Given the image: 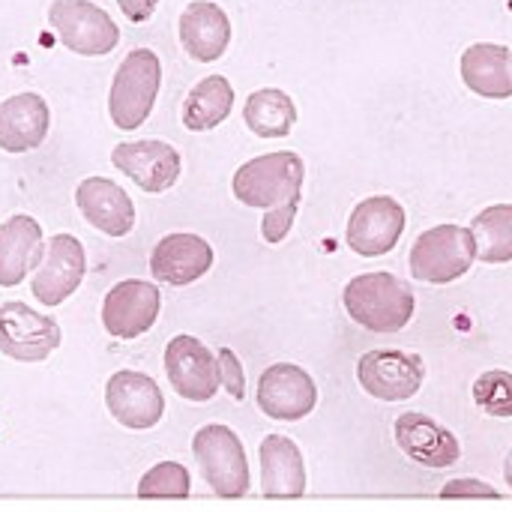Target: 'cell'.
I'll list each match as a JSON object with an SVG mask.
<instances>
[{
  "instance_id": "obj_1",
  "label": "cell",
  "mask_w": 512,
  "mask_h": 512,
  "mask_svg": "<svg viewBox=\"0 0 512 512\" xmlns=\"http://www.w3.org/2000/svg\"><path fill=\"white\" fill-rule=\"evenodd\" d=\"M348 315L372 333H399L414 318V291L393 273H363L345 285Z\"/></svg>"
},
{
  "instance_id": "obj_2",
  "label": "cell",
  "mask_w": 512,
  "mask_h": 512,
  "mask_svg": "<svg viewBox=\"0 0 512 512\" xmlns=\"http://www.w3.org/2000/svg\"><path fill=\"white\" fill-rule=\"evenodd\" d=\"M306 165L297 153L279 150L267 156H255L234 174V195L246 207L258 210H276L291 201H300Z\"/></svg>"
},
{
  "instance_id": "obj_3",
  "label": "cell",
  "mask_w": 512,
  "mask_h": 512,
  "mask_svg": "<svg viewBox=\"0 0 512 512\" xmlns=\"http://www.w3.org/2000/svg\"><path fill=\"white\" fill-rule=\"evenodd\" d=\"M162 84V63L150 48H135L123 57V63L114 72L111 93H108V111L117 129H138L156 102Z\"/></svg>"
},
{
  "instance_id": "obj_4",
  "label": "cell",
  "mask_w": 512,
  "mask_h": 512,
  "mask_svg": "<svg viewBox=\"0 0 512 512\" xmlns=\"http://www.w3.org/2000/svg\"><path fill=\"white\" fill-rule=\"evenodd\" d=\"M477 261V243L471 228L435 225L411 246V276L429 285H450L462 279Z\"/></svg>"
},
{
  "instance_id": "obj_5",
  "label": "cell",
  "mask_w": 512,
  "mask_h": 512,
  "mask_svg": "<svg viewBox=\"0 0 512 512\" xmlns=\"http://www.w3.org/2000/svg\"><path fill=\"white\" fill-rule=\"evenodd\" d=\"M192 453L207 486L219 498H243L249 492V462L234 429L222 423L198 429L192 438Z\"/></svg>"
},
{
  "instance_id": "obj_6",
  "label": "cell",
  "mask_w": 512,
  "mask_h": 512,
  "mask_svg": "<svg viewBox=\"0 0 512 512\" xmlns=\"http://www.w3.org/2000/svg\"><path fill=\"white\" fill-rule=\"evenodd\" d=\"M48 21L60 42L84 57H99L117 48L120 30L114 18L90 0H54Z\"/></svg>"
},
{
  "instance_id": "obj_7",
  "label": "cell",
  "mask_w": 512,
  "mask_h": 512,
  "mask_svg": "<svg viewBox=\"0 0 512 512\" xmlns=\"http://www.w3.org/2000/svg\"><path fill=\"white\" fill-rule=\"evenodd\" d=\"M165 375L177 396L189 402H210L219 393L222 369L219 357L195 339V336H174L165 348Z\"/></svg>"
},
{
  "instance_id": "obj_8",
  "label": "cell",
  "mask_w": 512,
  "mask_h": 512,
  "mask_svg": "<svg viewBox=\"0 0 512 512\" xmlns=\"http://www.w3.org/2000/svg\"><path fill=\"white\" fill-rule=\"evenodd\" d=\"M60 327L54 318L39 315L27 303L0 306V351L18 363H42L60 348Z\"/></svg>"
},
{
  "instance_id": "obj_9",
  "label": "cell",
  "mask_w": 512,
  "mask_h": 512,
  "mask_svg": "<svg viewBox=\"0 0 512 512\" xmlns=\"http://www.w3.org/2000/svg\"><path fill=\"white\" fill-rule=\"evenodd\" d=\"M423 378V360L408 351H369L357 363L360 387L381 402H405L417 396Z\"/></svg>"
},
{
  "instance_id": "obj_10",
  "label": "cell",
  "mask_w": 512,
  "mask_h": 512,
  "mask_svg": "<svg viewBox=\"0 0 512 512\" xmlns=\"http://www.w3.org/2000/svg\"><path fill=\"white\" fill-rule=\"evenodd\" d=\"M405 231V207L390 195H372L360 201L348 219V246L363 258H378L396 249Z\"/></svg>"
},
{
  "instance_id": "obj_11",
  "label": "cell",
  "mask_w": 512,
  "mask_h": 512,
  "mask_svg": "<svg viewBox=\"0 0 512 512\" xmlns=\"http://www.w3.org/2000/svg\"><path fill=\"white\" fill-rule=\"evenodd\" d=\"M315 405H318V387L312 375L294 363H276L258 381V408L270 420L297 423L309 417Z\"/></svg>"
},
{
  "instance_id": "obj_12",
  "label": "cell",
  "mask_w": 512,
  "mask_h": 512,
  "mask_svg": "<svg viewBox=\"0 0 512 512\" xmlns=\"http://www.w3.org/2000/svg\"><path fill=\"white\" fill-rule=\"evenodd\" d=\"M105 405H108V414L132 432L153 429L165 414V396L159 384L150 375L132 372V369L114 372L108 378Z\"/></svg>"
},
{
  "instance_id": "obj_13",
  "label": "cell",
  "mask_w": 512,
  "mask_h": 512,
  "mask_svg": "<svg viewBox=\"0 0 512 512\" xmlns=\"http://www.w3.org/2000/svg\"><path fill=\"white\" fill-rule=\"evenodd\" d=\"M84 270H87V258H84V246L78 243V237L54 234L48 240L42 264L36 267L30 291L42 306H60L66 297L75 294V288L84 279Z\"/></svg>"
},
{
  "instance_id": "obj_14",
  "label": "cell",
  "mask_w": 512,
  "mask_h": 512,
  "mask_svg": "<svg viewBox=\"0 0 512 512\" xmlns=\"http://www.w3.org/2000/svg\"><path fill=\"white\" fill-rule=\"evenodd\" d=\"M162 297L156 285L141 279L117 282L102 303V327L114 339H138L159 318Z\"/></svg>"
},
{
  "instance_id": "obj_15",
  "label": "cell",
  "mask_w": 512,
  "mask_h": 512,
  "mask_svg": "<svg viewBox=\"0 0 512 512\" xmlns=\"http://www.w3.org/2000/svg\"><path fill=\"white\" fill-rule=\"evenodd\" d=\"M111 162L117 171H123L132 183H138L150 195L171 189L180 177V153L156 138L117 144Z\"/></svg>"
},
{
  "instance_id": "obj_16",
  "label": "cell",
  "mask_w": 512,
  "mask_h": 512,
  "mask_svg": "<svg viewBox=\"0 0 512 512\" xmlns=\"http://www.w3.org/2000/svg\"><path fill=\"white\" fill-rule=\"evenodd\" d=\"M393 435L399 450L423 468H450L462 456L456 435L420 411L402 414L393 426Z\"/></svg>"
},
{
  "instance_id": "obj_17",
  "label": "cell",
  "mask_w": 512,
  "mask_h": 512,
  "mask_svg": "<svg viewBox=\"0 0 512 512\" xmlns=\"http://www.w3.org/2000/svg\"><path fill=\"white\" fill-rule=\"evenodd\" d=\"M75 204L81 216L108 237H126L135 225L132 198L108 177H87L75 189Z\"/></svg>"
},
{
  "instance_id": "obj_18",
  "label": "cell",
  "mask_w": 512,
  "mask_h": 512,
  "mask_svg": "<svg viewBox=\"0 0 512 512\" xmlns=\"http://www.w3.org/2000/svg\"><path fill=\"white\" fill-rule=\"evenodd\" d=\"M213 267V249L198 234H168L150 255V273L165 285H192Z\"/></svg>"
},
{
  "instance_id": "obj_19",
  "label": "cell",
  "mask_w": 512,
  "mask_h": 512,
  "mask_svg": "<svg viewBox=\"0 0 512 512\" xmlns=\"http://www.w3.org/2000/svg\"><path fill=\"white\" fill-rule=\"evenodd\" d=\"M180 42L198 63H213L231 42V21L219 3L195 0L180 15Z\"/></svg>"
},
{
  "instance_id": "obj_20",
  "label": "cell",
  "mask_w": 512,
  "mask_h": 512,
  "mask_svg": "<svg viewBox=\"0 0 512 512\" xmlns=\"http://www.w3.org/2000/svg\"><path fill=\"white\" fill-rule=\"evenodd\" d=\"M48 102L39 93H15L0 102V147L6 153L36 150L48 135Z\"/></svg>"
},
{
  "instance_id": "obj_21",
  "label": "cell",
  "mask_w": 512,
  "mask_h": 512,
  "mask_svg": "<svg viewBox=\"0 0 512 512\" xmlns=\"http://www.w3.org/2000/svg\"><path fill=\"white\" fill-rule=\"evenodd\" d=\"M45 258L42 228L30 216H12L0 225V288H15Z\"/></svg>"
},
{
  "instance_id": "obj_22",
  "label": "cell",
  "mask_w": 512,
  "mask_h": 512,
  "mask_svg": "<svg viewBox=\"0 0 512 512\" xmlns=\"http://www.w3.org/2000/svg\"><path fill=\"white\" fill-rule=\"evenodd\" d=\"M261 492L267 498H300L306 492V465L300 447L285 435L261 441Z\"/></svg>"
},
{
  "instance_id": "obj_23",
  "label": "cell",
  "mask_w": 512,
  "mask_h": 512,
  "mask_svg": "<svg viewBox=\"0 0 512 512\" xmlns=\"http://www.w3.org/2000/svg\"><path fill=\"white\" fill-rule=\"evenodd\" d=\"M462 81L486 99L512 96V51L507 45L477 42L462 54Z\"/></svg>"
},
{
  "instance_id": "obj_24",
  "label": "cell",
  "mask_w": 512,
  "mask_h": 512,
  "mask_svg": "<svg viewBox=\"0 0 512 512\" xmlns=\"http://www.w3.org/2000/svg\"><path fill=\"white\" fill-rule=\"evenodd\" d=\"M234 108V87L222 75H207L198 81L183 102V126L192 132L216 129Z\"/></svg>"
},
{
  "instance_id": "obj_25",
  "label": "cell",
  "mask_w": 512,
  "mask_h": 512,
  "mask_svg": "<svg viewBox=\"0 0 512 512\" xmlns=\"http://www.w3.org/2000/svg\"><path fill=\"white\" fill-rule=\"evenodd\" d=\"M243 120L258 138H285L297 123V105L285 90L264 87L246 99Z\"/></svg>"
},
{
  "instance_id": "obj_26",
  "label": "cell",
  "mask_w": 512,
  "mask_h": 512,
  "mask_svg": "<svg viewBox=\"0 0 512 512\" xmlns=\"http://www.w3.org/2000/svg\"><path fill=\"white\" fill-rule=\"evenodd\" d=\"M477 258L486 264L512 261V204H492L471 222Z\"/></svg>"
},
{
  "instance_id": "obj_27",
  "label": "cell",
  "mask_w": 512,
  "mask_h": 512,
  "mask_svg": "<svg viewBox=\"0 0 512 512\" xmlns=\"http://www.w3.org/2000/svg\"><path fill=\"white\" fill-rule=\"evenodd\" d=\"M189 492L192 477L180 462H159L138 483V498H189Z\"/></svg>"
},
{
  "instance_id": "obj_28",
  "label": "cell",
  "mask_w": 512,
  "mask_h": 512,
  "mask_svg": "<svg viewBox=\"0 0 512 512\" xmlns=\"http://www.w3.org/2000/svg\"><path fill=\"white\" fill-rule=\"evenodd\" d=\"M474 402L489 417H512V372H486L474 381Z\"/></svg>"
},
{
  "instance_id": "obj_29",
  "label": "cell",
  "mask_w": 512,
  "mask_h": 512,
  "mask_svg": "<svg viewBox=\"0 0 512 512\" xmlns=\"http://www.w3.org/2000/svg\"><path fill=\"white\" fill-rule=\"evenodd\" d=\"M297 204L300 201H291L285 207H276V210H267L264 222H261V234L267 243H282L294 225V216H297Z\"/></svg>"
},
{
  "instance_id": "obj_30",
  "label": "cell",
  "mask_w": 512,
  "mask_h": 512,
  "mask_svg": "<svg viewBox=\"0 0 512 512\" xmlns=\"http://www.w3.org/2000/svg\"><path fill=\"white\" fill-rule=\"evenodd\" d=\"M219 369H222V384L228 387V393H231L234 399H243V393H246V378H243V369H240L234 351H228V348L219 351Z\"/></svg>"
},
{
  "instance_id": "obj_31",
  "label": "cell",
  "mask_w": 512,
  "mask_h": 512,
  "mask_svg": "<svg viewBox=\"0 0 512 512\" xmlns=\"http://www.w3.org/2000/svg\"><path fill=\"white\" fill-rule=\"evenodd\" d=\"M441 498H501V492L483 480H453L441 489Z\"/></svg>"
},
{
  "instance_id": "obj_32",
  "label": "cell",
  "mask_w": 512,
  "mask_h": 512,
  "mask_svg": "<svg viewBox=\"0 0 512 512\" xmlns=\"http://www.w3.org/2000/svg\"><path fill=\"white\" fill-rule=\"evenodd\" d=\"M156 3L159 0H117V6L123 9V15L129 21H135V24H141V21H147L153 15L156 12Z\"/></svg>"
},
{
  "instance_id": "obj_33",
  "label": "cell",
  "mask_w": 512,
  "mask_h": 512,
  "mask_svg": "<svg viewBox=\"0 0 512 512\" xmlns=\"http://www.w3.org/2000/svg\"><path fill=\"white\" fill-rule=\"evenodd\" d=\"M504 477H507V486H510L512 492V450L510 456H507V462H504Z\"/></svg>"
}]
</instances>
